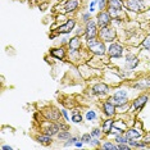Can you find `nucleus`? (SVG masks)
Segmentation results:
<instances>
[{"mask_svg": "<svg viewBox=\"0 0 150 150\" xmlns=\"http://www.w3.org/2000/svg\"><path fill=\"white\" fill-rule=\"evenodd\" d=\"M86 44H87L88 52L93 53L94 55H98V57L105 55V53H107V50H108V47L105 46V42L101 41L99 37H95V39L87 40Z\"/></svg>", "mask_w": 150, "mask_h": 150, "instance_id": "nucleus-1", "label": "nucleus"}, {"mask_svg": "<svg viewBox=\"0 0 150 150\" xmlns=\"http://www.w3.org/2000/svg\"><path fill=\"white\" fill-rule=\"evenodd\" d=\"M98 37L101 40V41L104 42H113L115 39H117V31H115V28L113 26H105V27H101V28H99V35Z\"/></svg>", "mask_w": 150, "mask_h": 150, "instance_id": "nucleus-2", "label": "nucleus"}, {"mask_svg": "<svg viewBox=\"0 0 150 150\" xmlns=\"http://www.w3.org/2000/svg\"><path fill=\"white\" fill-rule=\"evenodd\" d=\"M108 100L110 101V103H113L115 107H118V105H122V104H126L128 103V94L126 90H122V88H118V90H115L113 94H112V96L108 98Z\"/></svg>", "mask_w": 150, "mask_h": 150, "instance_id": "nucleus-3", "label": "nucleus"}, {"mask_svg": "<svg viewBox=\"0 0 150 150\" xmlns=\"http://www.w3.org/2000/svg\"><path fill=\"white\" fill-rule=\"evenodd\" d=\"M99 35V26L96 21L94 19H90L87 23H85V40H91V39H95L98 37Z\"/></svg>", "mask_w": 150, "mask_h": 150, "instance_id": "nucleus-4", "label": "nucleus"}, {"mask_svg": "<svg viewBox=\"0 0 150 150\" xmlns=\"http://www.w3.org/2000/svg\"><path fill=\"white\" fill-rule=\"evenodd\" d=\"M109 58L112 59H119V58L123 57L125 54V47L121 45L119 42H110L108 46V50H107Z\"/></svg>", "mask_w": 150, "mask_h": 150, "instance_id": "nucleus-5", "label": "nucleus"}, {"mask_svg": "<svg viewBox=\"0 0 150 150\" xmlns=\"http://www.w3.org/2000/svg\"><path fill=\"white\" fill-rule=\"evenodd\" d=\"M125 9L134 13H140L145 9V0H125Z\"/></svg>", "mask_w": 150, "mask_h": 150, "instance_id": "nucleus-6", "label": "nucleus"}, {"mask_svg": "<svg viewBox=\"0 0 150 150\" xmlns=\"http://www.w3.org/2000/svg\"><path fill=\"white\" fill-rule=\"evenodd\" d=\"M76 28V19L74 18H69L67 19L63 25H60L57 28V33L58 35H67V33H71L73 30Z\"/></svg>", "mask_w": 150, "mask_h": 150, "instance_id": "nucleus-7", "label": "nucleus"}, {"mask_svg": "<svg viewBox=\"0 0 150 150\" xmlns=\"http://www.w3.org/2000/svg\"><path fill=\"white\" fill-rule=\"evenodd\" d=\"M113 21V17L110 16V13L107 11H101L98 13L96 16V23L99 26V28H101V27H105V26H109Z\"/></svg>", "mask_w": 150, "mask_h": 150, "instance_id": "nucleus-8", "label": "nucleus"}, {"mask_svg": "<svg viewBox=\"0 0 150 150\" xmlns=\"http://www.w3.org/2000/svg\"><path fill=\"white\" fill-rule=\"evenodd\" d=\"M139 63H140V60H139V58L136 57L135 54H132V53L126 54V57H125V68L127 71L136 69V67L139 66Z\"/></svg>", "mask_w": 150, "mask_h": 150, "instance_id": "nucleus-9", "label": "nucleus"}, {"mask_svg": "<svg viewBox=\"0 0 150 150\" xmlns=\"http://www.w3.org/2000/svg\"><path fill=\"white\" fill-rule=\"evenodd\" d=\"M148 101H149V96H148V95H146V94H141L140 96H137L131 103V110L134 109L135 112H140L146 105Z\"/></svg>", "mask_w": 150, "mask_h": 150, "instance_id": "nucleus-10", "label": "nucleus"}, {"mask_svg": "<svg viewBox=\"0 0 150 150\" xmlns=\"http://www.w3.org/2000/svg\"><path fill=\"white\" fill-rule=\"evenodd\" d=\"M101 110H103V114L107 118H113L115 114H117V107L110 103L109 100H105L103 104H101Z\"/></svg>", "mask_w": 150, "mask_h": 150, "instance_id": "nucleus-11", "label": "nucleus"}, {"mask_svg": "<svg viewBox=\"0 0 150 150\" xmlns=\"http://www.w3.org/2000/svg\"><path fill=\"white\" fill-rule=\"evenodd\" d=\"M42 114H44V117H45L47 121H54V122H57V121H59L62 112L58 110V109L54 108V107H50V108H47V109H44V110H42Z\"/></svg>", "mask_w": 150, "mask_h": 150, "instance_id": "nucleus-12", "label": "nucleus"}, {"mask_svg": "<svg viewBox=\"0 0 150 150\" xmlns=\"http://www.w3.org/2000/svg\"><path fill=\"white\" fill-rule=\"evenodd\" d=\"M91 93L96 96H104L109 93V86L104 82H98L91 86Z\"/></svg>", "mask_w": 150, "mask_h": 150, "instance_id": "nucleus-13", "label": "nucleus"}, {"mask_svg": "<svg viewBox=\"0 0 150 150\" xmlns=\"http://www.w3.org/2000/svg\"><path fill=\"white\" fill-rule=\"evenodd\" d=\"M68 47H69V52H81L82 49V41H81L80 36H73L68 40Z\"/></svg>", "mask_w": 150, "mask_h": 150, "instance_id": "nucleus-14", "label": "nucleus"}, {"mask_svg": "<svg viewBox=\"0 0 150 150\" xmlns=\"http://www.w3.org/2000/svg\"><path fill=\"white\" fill-rule=\"evenodd\" d=\"M59 131H60V127L58 125V122H50V121H49V125L42 129L44 134H46L49 136H57Z\"/></svg>", "mask_w": 150, "mask_h": 150, "instance_id": "nucleus-15", "label": "nucleus"}, {"mask_svg": "<svg viewBox=\"0 0 150 150\" xmlns=\"http://www.w3.org/2000/svg\"><path fill=\"white\" fill-rule=\"evenodd\" d=\"M80 4H81L80 0H67L63 5V9L66 13H73L80 8Z\"/></svg>", "mask_w": 150, "mask_h": 150, "instance_id": "nucleus-16", "label": "nucleus"}, {"mask_svg": "<svg viewBox=\"0 0 150 150\" xmlns=\"http://www.w3.org/2000/svg\"><path fill=\"white\" fill-rule=\"evenodd\" d=\"M114 123H115V119L114 118H107V119H105V121L103 122V125H101V129H103L104 135H109V134H110V131L114 127Z\"/></svg>", "mask_w": 150, "mask_h": 150, "instance_id": "nucleus-17", "label": "nucleus"}, {"mask_svg": "<svg viewBox=\"0 0 150 150\" xmlns=\"http://www.w3.org/2000/svg\"><path fill=\"white\" fill-rule=\"evenodd\" d=\"M50 55L53 58H55V59H64L67 55L66 53V49H64L63 46L60 47H53L52 50H50Z\"/></svg>", "mask_w": 150, "mask_h": 150, "instance_id": "nucleus-18", "label": "nucleus"}, {"mask_svg": "<svg viewBox=\"0 0 150 150\" xmlns=\"http://www.w3.org/2000/svg\"><path fill=\"white\" fill-rule=\"evenodd\" d=\"M125 135L127 136V139H140L142 137V135H144V132L141 131V129H137V128H127L125 132Z\"/></svg>", "mask_w": 150, "mask_h": 150, "instance_id": "nucleus-19", "label": "nucleus"}, {"mask_svg": "<svg viewBox=\"0 0 150 150\" xmlns=\"http://www.w3.org/2000/svg\"><path fill=\"white\" fill-rule=\"evenodd\" d=\"M36 141L37 142H40L41 145H52V142H53V136H49V135H46V134H42L41 135H37L36 136Z\"/></svg>", "mask_w": 150, "mask_h": 150, "instance_id": "nucleus-20", "label": "nucleus"}, {"mask_svg": "<svg viewBox=\"0 0 150 150\" xmlns=\"http://www.w3.org/2000/svg\"><path fill=\"white\" fill-rule=\"evenodd\" d=\"M108 8L123 11L125 9V0H108Z\"/></svg>", "mask_w": 150, "mask_h": 150, "instance_id": "nucleus-21", "label": "nucleus"}, {"mask_svg": "<svg viewBox=\"0 0 150 150\" xmlns=\"http://www.w3.org/2000/svg\"><path fill=\"white\" fill-rule=\"evenodd\" d=\"M71 132H69V129H60L59 132H58V135H57V137L60 140V141H67L68 139L71 137Z\"/></svg>", "mask_w": 150, "mask_h": 150, "instance_id": "nucleus-22", "label": "nucleus"}, {"mask_svg": "<svg viewBox=\"0 0 150 150\" xmlns=\"http://www.w3.org/2000/svg\"><path fill=\"white\" fill-rule=\"evenodd\" d=\"M82 119H83L82 114H81L80 112L77 110V109H74V110L72 112V117H71V121H72L73 123H81V122H82Z\"/></svg>", "mask_w": 150, "mask_h": 150, "instance_id": "nucleus-23", "label": "nucleus"}, {"mask_svg": "<svg viewBox=\"0 0 150 150\" xmlns=\"http://www.w3.org/2000/svg\"><path fill=\"white\" fill-rule=\"evenodd\" d=\"M108 12L110 13V16L113 17V19H122V16H123V11H119V9H112V8H108Z\"/></svg>", "mask_w": 150, "mask_h": 150, "instance_id": "nucleus-24", "label": "nucleus"}, {"mask_svg": "<svg viewBox=\"0 0 150 150\" xmlns=\"http://www.w3.org/2000/svg\"><path fill=\"white\" fill-rule=\"evenodd\" d=\"M100 148L103 150H118V145H115L112 141H104Z\"/></svg>", "mask_w": 150, "mask_h": 150, "instance_id": "nucleus-25", "label": "nucleus"}, {"mask_svg": "<svg viewBox=\"0 0 150 150\" xmlns=\"http://www.w3.org/2000/svg\"><path fill=\"white\" fill-rule=\"evenodd\" d=\"M114 142L115 144H127L128 139H127V136H126L125 134H118L114 137Z\"/></svg>", "mask_w": 150, "mask_h": 150, "instance_id": "nucleus-26", "label": "nucleus"}, {"mask_svg": "<svg viewBox=\"0 0 150 150\" xmlns=\"http://www.w3.org/2000/svg\"><path fill=\"white\" fill-rule=\"evenodd\" d=\"M91 136H94V137H99L100 139L101 136L104 135V132H103V129H101V127H94V128H91Z\"/></svg>", "mask_w": 150, "mask_h": 150, "instance_id": "nucleus-27", "label": "nucleus"}, {"mask_svg": "<svg viewBox=\"0 0 150 150\" xmlns=\"http://www.w3.org/2000/svg\"><path fill=\"white\" fill-rule=\"evenodd\" d=\"M131 109V103H126V104H122V105H118L117 107V113H126L127 110Z\"/></svg>", "mask_w": 150, "mask_h": 150, "instance_id": "nucleus-28", "label": "nucleus"}, {"mask_svg": "<svg viewBox=\"0 0 150 150\" xmlns=\"http://www.w3.org/2000/svg\"><path fill=\"white\" fill-rule=\"evenodd\" d=\"M78 140H80V139H78L77 136H71V137L68 139L67 141H64L63 146H64V148H69V146L74 145V142H76V141H78Z\"/></svg>", "mask_w": 150, "mask_h": 150, "instance_id": "nucleus-29", "label": "nucleus"}, {"mask_svg": "<svg viewBox=\"0 0 150 150\" xmlns=\"http://www.w3.org/2000/svg\"><path fill=\"white\" fill-rule=\"evenodd\" d=\"M98 9L99 12L108 9V0H98Z\"/></svg>", "mask_w": 150, "mask_h": 150, "instance_id": "nucleus-30", "label": "nucleus"}, {"mask_svg": "<svg viewBox=\"0 0 150 150\" xmlns=\"http://www.w3.org/2000/svg\"><path fill=\"white\" fill-rule=\"evenodd\" d=\"M85 118H86V121H90V122L95 121V119H96V113H95V110H87Z\"/></svg>", "mask_w": 150, "mask_h": 150, "instance_id": "nucleus-31", "label": "nucleus"}, {"mask_svg": "<svg viewBox=\"0 0 150 150\" xmlns=\"http://www.w3.org/2000/svg\"><path fill=\"white\" fill-rule=\"evenodd\" d=\"M141 47H142L144 50H149V52H150V36H146L145 39L142 40Z\"/></svg>", "mask_w": 150, "mask_h": 150, "instance_id": "nucleus-32", "label": "nucleus"}, {"mask_svg": "<svg viewBox=\"0 0 150 150\" xmlns=\"http://www.w3.org/2000/svg\"><path fill=\"white\" fill-rule=\"evenodd\" d=\"M91 139H93V136H91V134H83L81 135V141L83 142V144H90L91 142Z\"/></svg>", "mask_w": 150, "mask_h": 150, "instance_id": "nucleus-33", "label": "nucleus"}, {"mask_svg": "<svg viewBox=\"0 0 150 150\" xmlns=\"http://www.w3.org/2000/svg\"><path fill=\"white\" fill-rule=\"evenodd\" d=\"M134 87L135 88H139V90H145V88H148V87H150L149 86V83H148V81H146V82H139V83H135L134 85Z\"/></svg>", "mask_w": 150, "mask_h": 150, "instance_id": "nucleus-34", "label": "nucleus"}, {"mask_svg": "<svg viewBox=\"0 0 150 150\" xmlns=\"http://www.w3.org/2000/svg\"><path fill=\"white\" fill-rule=\"evenodd\" d=\"M81 19H82L85 23H87L88 21H90V19H93V18H91V13H90V12L82 13V14H81Z\"/></svg>", "mask_w": 150, "mask_h": 150, "instance_id": "nucleus-35", "label": "nucleus"}, {"mask_svg": "<svg viewBox=\"0 0 150 150\" xmlns=\"http://www.w3.org/2000/svg\"><path fill=\"white\" fill-rule=\"evenodd\" d=\"M90 144L94 145V146H96V148H100V146H101V141H100V139H99V137H94V136H93Z\"/></svg>", "mask_w": 150, "mask_h": 150, "instance_id": "nucleus-36", "label": "nucleus"}, {"mask_svg": "<svg viewBox=\"0 0 150 150\" xmlns=\"http://www.w3.org/2000/svg\"><path fill=\"white\" fill-rule=\"evenodd\" d=\"M60 112H62V115H63V118H64V121H69V114H68V110L67 109H60Z\"/></svg>", "mask_w": 150, "mask_h": 150, "instance_id": "nucleus-37", "label": "nucleus"}, {"mask_svg": "<svg viewBox=\"0 0 150 150\" xmlns=\"http://www.w3.org/2000/svg\"><path fill=\"white\" fill-rule=\"evenodd\" d=\"M117 145H118V150H129V149H132L128 144H117Z\"/></svg>", "mask_w": 150, "mask_h": 150, "instance_id": "nucleus-38", "label": "nucleus"}, {"mask_svg": "<svg viewBox=\"0 0 150 150\" xmlns=\"http://www.w3.org/2000/svg\"><path fill=\"white\" fill-rule=\"evenodd\" d=\"M76 35L77 36H83L85 35V26L83 27H78V30H76Z\"/></svg>", "mask_w": 150, "mask_h": 150, "instance_id": "nucleus-39", "label": "nucleus"}, {"mask_svg": "<svg viewBox=\"0 0 150 150\" xmlns=\"http://www.w3.org/2000/svg\"><path fill=\"white\" fill-rule=\"evenodd\" d=\"M74 146H76V148H82V146H83V142L81 141V140H78V141L74 142Z\"/></svg>", "mask_w": 150, "mask_h": 150, "instance_id": "nucleus-40", "label": "nucleus"}, {"mask_svg": "<svg viewBox=\"0 0 150 150\" xmlns=\"http://www.w3.org/2000/svg\"><path fill=\"white\" fill-rule=\"evenodd\" d=\"M1 150H13V148L11 145H3L1 146Z\"/></svg>", "mask_w": 150, "mask_h": 150, "instance_id": "nucleus-41", "label": "nucleus"}, {"mask_svg": "<svg viewBox=\"0 0 150 150\" xmlns=\"http://www.w3.org/2000/svg\"><path fill=\"white\" fill-rule=\"evenodd\" d=\"M148 83H149V86H150V78H149V80H148Z\"/></svg>", "mask_w": 150, "mask_h": 150, "instance_id": "nucleus-42", "label": "nucleus"}]
</instances>
